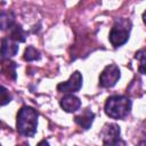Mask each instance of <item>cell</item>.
<instances>
[{
  "label": "cell",
  "instance_id": "10",
  "mask_svg": "<svg viewBox=\"0 0 146 146\" xmlns=\"http://www.w3.org/2000/svg\"><path fill=\"white\" fill-rule=\"evenodd\" d=\"M9 38L15 41V42H24L26 39V32L23 30V27L21 25L15 24L11 29H10V35Z\"/></svg>",
  "mask_w": 146,
  "mask_h": 146
},
{
  "label": "cell",
  "instance_id": "1",
  "mask_svg": "<svg viewBox=\"0 0 146 146\" xmlns=\"http://www.w3.org/2000/svg\"><path fill=\"white\" fill-rule=\"evenodd\" d=\"M38 112L30 106H23L17 113L16 128L19 135L24 137H33L38 128Z\"/></svg>",
  "mask_w": 146,
  "mask_h": 146
},
{
  "label": "cell",
  "instance_id": "6",
  "mask_svg": "<svg viewBox=\"0 0 146 146\" xmlns=\"http://www.w3.org/2000/svg\"><path fill=\"white\" fill-rule=\"evenodd\" d=\"M82 75L79 71H75L71 74L70 79L65 82H60L57 86V90L59 92H65V94H71V92H75L79 91L82 87Z\"/></svg>",
  "mask_w": 146,
  "mask_h": 146
},
{
  "label": "cell",
  "instance_id": "2",
  "mask_svg": "<svg viewBox=\"0 0 146 146\" xmlns=\"http://www.w3.org/2000/svg\"><path fill=\"white\" fill-rule=\"evenodd\" d=\"M131 111V100L127 96H112L105 103V113L115 120H122Z\"/></svg>",
  "mask_w": 146,
  "mask_h": 146
},
{
  "label": "cell",
  "instance_id": "19",
  "mask_svg": "<svg viewBox=\"0 0 146 146\" xmlns=\"http://www.w3.org/2000/svg\"><path fill=\"white\" fill-rule=\"evenodd\" d=\"M22 146H26V145H22Z\"/></svg>",
  "mask_w": 146,
  "mask_h": 146
},
{
  "label": "cell",
  "instance_id": "4",
  "mask_svg": "<svg viewBox=\"0 0 146 146\" xmlns=\"http://www.w3.org/2000/svg\"><path fill=\"white\" fill-rule=\"evenodd\" d=\"M104 146H125V143L120 138V127L115 123H110L103 130Z\"/></svg>",
  "mask_w": 146,
  "mask_h": 146
},
{
  "label": "cell",
  "instance_id": "17",
  "mask_svg": "<svg viewBox=\"0 0 146 146\" xmlns=\"http://www.w3.org/2000/svg\"><path fill=\"white\" fill-rule=\"evenodd\" d=\"M138 146H146V140H141V141L138 144Z\"/></svg>",
  "mask_w": 146,
  "mask_h": 146
},
{
  "label": "cell",
  "instance_id": "8",
  "mask_svg": "<svg viewBox=\"0 0 146 146\" xmlns=\"http://www.w3.org/2000/svg\"><path fill=\"white\" fill-rule=\"evenodd\" d=\"M18 52V44L17 42L13 41L9 36L3 38L1 41V57L2 59L13 57Z\"/></svg>",
  "mask_w": 146,
  "mask_h": 146
},
{
  "label": "cell",
  "instance_id": "9",
  "mask_svg": "<svg viewBox=\"0 0 146 146\" xmlns=\"http://www.w3.org/2000/svg\"><path fill=\"white\" fill-rule=\"evenodd\" d=\"M94 119H95V114H94L90 110L87 108V110H84L81 114L74 116V122H75L76 124H79L82 129L88 130V129L91 127V124H92V122H94Z\"/></svg>",
  "mask_w": 146,
  "mask_h": 146
},
{
  "label": "cell",
  "instance_id": "7",
  "mask_svg": "<svg viewBox=\"0 0 146 146\" xmlns=\"http://www.w3.org/2000/svg\"><path fill=\"white\" fill-rule=\"evenodd\" d=\"M62 108L65 111V112H68V113H73L75 111H78L81 106V100L80 98H78L76 96L72 95V94H67L65 95L60 102H59Z\"/></svg>",
  "mask_w": 146,
  "mask_h": 146
},
{
  "label": "cell",
  "instance_id": "12",
  "mask_svg": "<svg viewBox=\"0 0 146 146\" xmlns=\"http://www.w3.org/2000/svg\"><path fill=\"white\" fill-rule=\"evenodd\" d=\"M135 59L139 60L138 71L141 74H146V49H141L135 54Z\"/></svg>",
  "mask_w": 146,
  "mask_h": 146
},
{
  "label": "cell",
  "instance_id": "3",
  "mask_svg": "<svg viewBox=\"0 0 146 146\" xmlns=\"http://www.w3.org/2000/svg\"><path fill=\"white\" fill-rule=\"evenodd\" d=\"M131 31V22L127 18H117L110 32V42L114 48L123 46L128 40Z\"/></svg>",
  "mask_w": 146,
  "mask_h": 146
},
{
  "label": "cell",
  "instance_id": "18",
  "mask_svg": "<svg viewBox=\"0 0 146 146\" xmlns=\"http://www.w3.org/2000/svg\"><path fill=\"white\" fill-rule=\"evenodd\" d=\"M143 21H144V23L146 24V10H145L144 14H143Z\"/></svg>",
  "mask_w": 146,
  "mask_h": 146
},
{
  "label": "cell",
  "instance_id": "16",
  "mask_svg": "<svg viewBox=\"0 0 146 146\" xmlns=\"http://www.w3.org/2000/svg\"><path fill=\"white\" fill-rule=\"evenodd\" d=\"M36 146H50V145H49V143H48L46 139H42V140H41Z\"/></svg>",
  "mask_w": 146,
  "mask_h": 146
},
{
  "label": "cell",
  "instance_id": "5",
  "mask_svg": "<svg viewBox=\"0 0 146 146\" xmlns=\"http://www.w3.org/2000/svg\"><path fill=\"white\" fill-rule=\"evenodd\" d=\"M121 74L120 68L115 64L107 65L99 75V86L103 88H112L119 81Z\"/></svg>",
  "mask_w": 146,
  "mask_h": 146
},
{
  "label": "cell",
  "instance_id": "15",
  "mask_svg": "<svg viewBox=\"0 0 146 146\" xmlns=\"http://www.w3.org/2000/svg\"><path fill=\"white\" fill-rule=\"evenodd\" d=\"M0 92H1V106H5L6 104H8L11 100V95L9 94V91L5 87H1Z\"/></svg>",
  "mask_w": 146,
  "mask_h": 146
},
{
  "label": "cell",
  "instance_id": "13",
  "mask_svg": "<svg viewBox=\"0 0 146 146\" xmlns=\"http://www.w3.org/2000/svg\"><path fill=\"white\" fill-rule=\"evenodd\" d=\"M23 58L27 62H33V60H38L40 59V51L36 50L33 46H29L25 51H24V56Z\"/></svg>",
  "mask_w": 146,
  "mask_h": 146
},
{
  "label": "cell",
  "instance_id": "11",
  "mask_svg": "<svg viewBox=\"0 0 146 146\" xmlns=\"http://www.w3.org/2000/svg\"><path fill=\"white\" fill-rule=\"evenodd\" d=\"M15 16L13 13L10 11H2L1 15H0V25H1V29L2 30H6V29H11L15 24Z\"/></svg>",
  "mask_w": 146,
  "mask_h": 146
},
{
  "label": "cell",
  "instance_id": "14",
  "mask_svg": "<svg viewBox=\"0 0 146 146\" xmlns=\"http://www.w3.org/2000/svg\"><path fill=\"white\" fill-rule=\"evenodd\" d=\"M2 71H3V73H7L8 78H10L13 80L16 79V64L14 62L8 60V63H5V60H3Z\"/></svg>",
  "mask_w": 146,
  "mask_h": 146
}]
</instances>
